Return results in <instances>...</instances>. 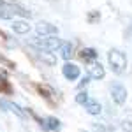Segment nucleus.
<instances>
[{"mask_svg": "<svg viewBox=\"0 0 132 132\" xmlns=\"http://www.w3.org/2000/svg\"><path fill=\"white\" fill-rule=\"evenodd\" d=\"M16 14H18V16H25V18H27V16L30 18V12L25 11L23 7H20V5L0 2V18H2V20H12Z\"/></svg>", "mask_w": 132, "mask_h": 132, "instance_id": "1", "label": "nucleus"}, {"mask_svg": "<svg viewBox=\"0 0 132 132\" xmlns=\"http://www.w3.org/2000/svg\"><path fill=\"white\" fill-rule=\"evenodd\" d=\"M108 62L111 65L113 72H116V74H122L127 67V56L118 50H111L108 53Z\"/></svg>", "mask_w": 132, "mask_h": 132, "instance_id": "2", "label": "nucleus"}, {"mask_svg": "<svg viewBox=\"0 0 132 132\" xmlns=\"http://www.w3.org/2000/svg\"><path fill=\"white\" fill-rule=\"evenodd\" d=\"M32 44H34V48H37L39 51H48V53H51V51L60 50L62 41L56 35H53V37H42V39L39 37V39H35Z\"/></svg>", "mask_w": 132, "mask_h": 132, "instance_id": "3", "label": "nucleus"}, {"mask_svg": "<svg viewBox=\"0 0 132 132\" xmlns=\"http://www.w3.org/2000/svg\"><path fill=\"white\" fill-rule=\"evenodd\" d=\"M111 97L116 104H120V106L125 104V101H127V88L123 85H120V83H114L111 86Z\"/></svg>", "mask_w": 132, "mask_h": 132, "instance_id": "4", "label": "nucleus"}, {"mask_svg": "<svg viewBox=\"0 0 132 132\" xmlns=\"http://www.w3.org/2000/svg\"><path fill=\"white\" fill-rule=\"evenodd\" d=\"M62 74H63V78L65 79H69V81H74V79H78L79 78V67L76 65V63H71V62H67L63 67H62Z\"/></svg>", "mask_w": 132, "mask_h": 132, "instance_id": "5", "label": "nucleus"}, {"mask_svg": "<svg viewBox=\"0 0 132 132\" xmlns=\"http://www.w3.org/2000/svg\"><path fill=\"white\" fill-rule=\"evenodd\" d=\"M37 34L42 35V37H53V35L58 34V28H56L55 25H51V23L41 21V23L37 25Z\"/></svg>", "mask_w": 132, "mask_h": 132, "instance_id": "6", "label": "nucleus"}, {"mask_svg": "<svg viewBox=\"0 0 132 132\" xmlns=\"http://www.w3.org/2000/svg\"><path fill=\"white\" fill-rule=\"evenodd\" d=\"M85 109H86V113L92 114V116H97V114H101V111H102L101 104L97 101H93V99H90V101L85 104Z\"/></svg>", "mask_w": 132, "mask_h": 132, "instance_id": "7", "label": "nucleus"}, {"mask_svg": "<svg viewBox=\"0 0 132 132\" xmlns=\"http://www.w3.org/2000/svg\"><path fill=\"white\" fill-rule=\"evenodd\" d=\"M106 76V71H104V67H102L101 63H92L90 65V78L93 79H102Z\"/></svg>", "mask_w": 132, "mask_h": 132, "instance_id": "8", "label": "nucleus"}, {"mask_svg": "<svg viewBox=\"0 0 132 132\" xmlns=\"http://www.w3.org/2000/svg\"><path fill=\"white\" fill-rule=\"evenodd\" d=\"M12 30L16 32V34H27V32H30V25L27 23V21H21V20H14L12 21Z\"/></svg>", "mask_w": 132, "mask_h": 132, "instance_id": "9", "label": "nucleus"}, {"mask_svg": "<svg viewBox=\"0 0 132 132\" xmlns=\"http://www.w3.org/2000/svg\"><path fill=\"white\" fill-rule=\"evenodd\" d=\"M79 56H81L85 62H92V60L97 58V51L93 50V48H85V50H81Z\"/></svg>", "mask_w": 132, "mask_h": 132, "instance_id": "10", "label": "nucleus"}, {"mask_svg": "<svg viewBox=\"0 0 132 132\" xmlns=\"http://www.w3.org/2000/svg\"><path fill=\"white\" fill-rule=\"evenodd\" d=\"M46 129H51V130H58L60 129V120L58 118H55V116H50V118H46L44 122H41Z\"/></svg>", "mask_w": 132, "mask_h": 132, "instance_id": "11", "label": "nucleus"}, {"mask_svg": "<svg viewBox=\"0 0 132 132\" xmlns=\"http://www.w3.org/2000/svg\"><path fill=\"white\" fill-rule=\"evenodd\" d=\"M60 53H62V58H63V60H69L72 56V44L71 42H62Z\"/></svg>", "mask_w": 132, "mask_h": 132, "instance_id": "12", "label": "nucleus"}, {"mask_svg": "<svg viewBox=\"0 0 132 132\" xmlns=\"http://www.w3.org/2000/svg\"><path fill=\"white\" fill-rule=\"evenodd\" d=\"M39 58H41L42 62H46L48 65H55V63H56V58H55L51 53H48V51H39Z\"/></svg>", "mask_w": 132, "mask_h": 132, "instance_id": "13", "label": "nucleus"}, {"mask_svg": "<svg viewBox=\"0 0 132 132\" xmlns=\"http://www.w3.org/2000/svg\"><path fill=\"white\" fill-rule=\"evenodd\" d=\"M88 101H90V97H88L86 92H79V93L76 95V102H78V104H83V106H85Z\"/></svg>", "mask_w": 132, "mask_h": 132, "instance_id": "14", "label": "nucleus"}, {"mask_svg": "<svg viewBox=\"0 0 132 132\" xmlns=\"http://www.w3.org/2000/svg\"><path fill=\"white\" fill-rule=\"evenodd\" d=\"M0 92H7V93H11L9 81H5L4 78H0Z\"/></svg>", "mask_w": 132, "mask_h": 132, "instance_id": "15", "label": "nucleus"}, {"mask_svg": "<svg viewBox=\"0 0 132 132\" xmlns=\"http://www.w3.org/2000/svg\"><path fill=\"white\" fill-rule=\"evenodd\" d=\"M123 130H132V122H123Z\"/></svg>", "mask_w": 132, "mask_h": 132, "instance_id": "16", "label": "nucleus"}]
</instances>
